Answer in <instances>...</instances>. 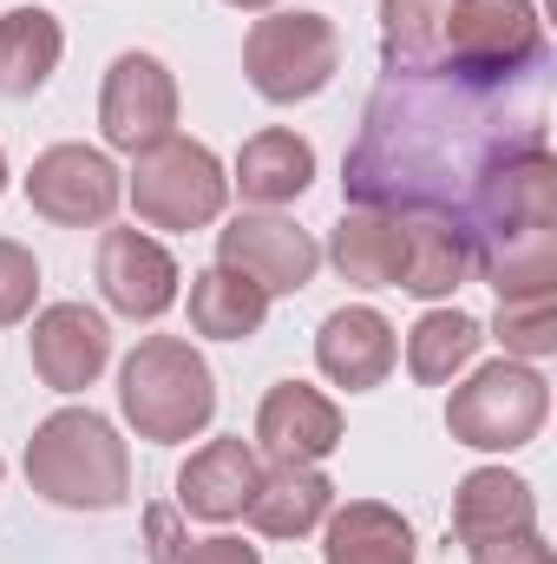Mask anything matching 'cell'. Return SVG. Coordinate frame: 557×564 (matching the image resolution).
I'll list each match as a JSON object with an SVG mask.
<instances>
[{"mask_svg": "<svg viewBox=\"0 0 557 564\" xmlns=\"http://www.w3.org/2000/svg\"><path fill=\"white\" fill-rule=\"evenodd\" d=\"M472 237V270L499 295H532L557 282V164L545 126L485 158L459 210Z\"/></svg>", "mask_w": 557, "mask_h": 564, "instance_id": "obj_1", "label": "cell"}, {"mask_svg": "<svg viewBox=\"0 0 557 564\" xmlns=\"http://www.w3.org/2000/svg\"><path fill=\"white\" fill-rule=\"evenodd\" d=\"M26 486L66 512H119L132 499V453L92 408H59L26 440Z\"/></svg>", "mask_w": 557, "mask_h": 564, "instance_id": "obj_2", "label": "cell"}, {"mask_svg": "<svg viewBox=\"0 0 557 564\" xmlns=\"http://www.w3.org/2000/svg\"><path fill=\"white\" fill-rule=\"evenodd\" d=\"M119 408L151 446H177L217 414V375L184 335H144L119 368Z\"/></svg>", "mask_w": 557, "mask_h": 564, "instance_id": "obj_3", "label": "cell"}, {"mask_svg": "<svg viewBox=\"0 0 557 564\" xmlns=\"http://www.w3.org/2000/svg\"><path fill=\"white\" fill-rule=\"evenodd\" d=\"M545 66V20L532 0H459L446 20L439 73L479 93H505L512 79Z\"/></svg>", "mask_w": 557, "mask_h": 564, "instance_id": "obj_4", "label": "cell"}, {"mask_svg": "<svg viewBox=\"0 0 557 564\" xmlns=\"http://www.w3.org/2000/svg\"><path fill=\"white\" fill-rule=\"evenodd\" d=\"M551 414V381L532 361H485L466 388H452L446 401V433L472 453H518L538 440V426Z\"/></svg>", "mask_w": 557, "mask_h": 564, "instance_id": "obj_5", "label": "cell"}, {"mask_svg": "<svg viewBox=\"0 0 557 564\" xmlns=\"http://www.w3.org/2000/svg\"><path fill=\"white\" fill-rule=\"evenodd\" d=\"M125 197H132V210L151 230H204V224L223 217L230 177H223V164H217L210 144L164 139V144H151V151H139Z\"/></svg>", "mask_w": 557, "mask_h": 564, "instance_id": "obj_6", "label": "cell"}, {"mask_svg": "<svg viewBox=\"0 0 557 564\" xmlns=\"http://www.w3.org/2000/svg\"><path fill=\"white\" fill-rule=\"evenodd\" d=\"M243 73L256 99L302 106L341 73V33L328 13H263L243 40Z\"/></svg>", "mask_w": 557, "mask_h": 564, "instance_id": "obj_7", "label": "cell"}, {"mask_svg": "<svg viewBox=\"0 0 557 564\" xmlns=\"http://www.w3.org/2000/svg\"><path fill=\"white\" fill-rule=\"evenodd\" d=\"M99 132L112 151H151L177 139V79L157 53H119L99 93Z\"/></svg>", "mask_w": 557, "mask_h": 564, "instance_id": "obj_8", "label": "cell"}, {"mask_svg": "<svg viewBox=\"0 0 557 564\" xmlns=\"http://www.w3.org/2000/svg\"><path fill=\"white\" fill-rule=\"evenodd\" d=\"M125 197V177L106 151L92 144H53L33 158L26 171V204L46 217V224H66V230H86V224H106Z\"/></svg>", "mask_w": 557, "mask_h": 564, "instance_id": "obj_9", "label": "cell"}, {"mask_svg": "<svg viewBox=\"0 0 557 564\" xmlns=\"http://www.w3.org/2000/svg\"><path fill=\"white\" fill-rule=\"evenodd\" d=\"M217 263L237 270L243 282H256L263 295H295L308 289L321 270V250L308 230H295L276 210H243L217 230Z\"/></svg>", "mask_w": 557, "mask_h": 564, "instance_id": "obj_10", "label": "cell"}, {"mask_svg": "<svg viewBox=\"0 0 557 564\" xmlns=\"http://www.w3.org/2000/svg\"><path fill=\"white\" fill-rule=\"evenodd\" d=\"M387 210L401 217V282L394 289L439 302L472 276V237H466L459 210H446V204H387Z\"/></svg>", "mask_w": 557, "mask_h": 564, "instance_id": "obj_11", "label": "cell"}, {"mask_svg": "<svg viewBox=\"0 0 557 564\" xmlns=\"http://www.w3.org/2000/svg\"><path fill=\"white\" fill-rule=\"evenodd\" d=\"M26 348H33V375H40L53 394H79V388H92V381L106 375V361H112V328H106V315L86 308V302H53V308L33 315Z\"/></svg>", "mask_w": 557, "mask_h": 564, "instance_id": "obj_12", "label": "cell"}, {"mask_svg": "<svg viewBox=\"0 0 557 564\" xmlns=\"http://www.w3.org/2000/svg\"><path fill=\"white\" fill-rule=\"evenodd\" d=\"M256 440L276 466H321L341 446V408L308 381H276L256 408Z\"/></svg>", "mask_w": 557, "mask_h": 564, "instance_id": "obj_13", "label": "cell"}, {"mask_svg": "<svg viewBox=\"0 0 557 564\" xmlns=\"http://www.w3.org/2000/svg\"><path fill=\"white\" fill-rule=\"evenodd\" d=\"M315 361H321V375H328L335 388L368 394V388H381V381L394 375V361H401L394 322H387L381 308H368V302H348V308H335V315L321 322Z\"/></svg>", "mask_w": 557, "mask_h": 564, "instance_id": "obj_14", "label": "cell"}, {"mask_svg": "<svg viewBox=\"0 0 557 564\" xmlns=\"http://www.w3.org/2000/svg\"><path fill=\"white\" fill-rule=\"evenodd\" d=\"M99 289L119 315L132 322H157L177 302V263L157 237L144 230H106L99 237Z\"/></svg>", "mask_w": 557, "mask_h": 564, "instance_id": "obj_15", "label": "cell"}, {"mask_svg": "<svg viewBox=\"0 0 557 564\" xmlns=\"http://www.w3.org/2000/svg\"><path fill=\"white\" fill-rule=\"evenodd\" d=\"M256 479H263V466H256L250 440H230V433H223V440H204V446L184 459V473H177V506H184L190 519L230 525V519H243Z\"/></svg>", "mask_w": 557, "mask_h": 564, "instance_id": "obj_16", "label": "cell"}, {"mask_svg": "<svg viewBox=\"0 0 557 564\" xmlns=\"http://www.w3.org/2000/svg\"><path fill=\"white\" fill-rule=\"evenodd\" d=\"M538 525V492L505 473V466H479L459 479L452 492V532L472 545V539H505V532H532Z\"/></svg>", "mask_w": 557, "mask_h": 564, "instance_id": "obj_17", "label": "cell"}, {"mask_svg": "<svg viewBox=\"0 0 557 564\" xmlns=\"http://www.w3.org/2000/svg\"><path fill=\"white\" fill-rule=\"evenodd\" d=\"M328 263L341 282L361 289H394L401 282V217L387 204H354L335 230H328Z\"/></svg>", "mask_w": 557, "mask_h": 564, "instance_id": "obj_18", "label": "cell"}, {"mask_svg": "<svg viewBox=\"0 0 557 564\" xmlns=\"http://www.w3.org/2000/svg\"><path fill=\"white\" fill-rule=\"evenodd\" d=\"M230 184L243 191V204L282 210V204H295L315 184V144L282 132V126L276 132H256V139H243V151H237V177Z\"/></svg>", "mask_w": 557, "mask_h": 564, "instance_id": "obj_19", "label": "cell"}, {"mask_svg": "<svg viewBox=\"0 0 557 564\" xmlns=\"http://www.w3.org/2000/svg\"><path fill=\"white\" fill-rule=\"evenodd\" d=\"M243 512L263 539H302L335 512V486H328L321 466H270Z\"/></svg>", "mask_w": 557, "mask_h": 564, "instance_id": "obj_20", "label": "cell"}, {"mask_svg": "<svg viewBox=\"0 0 557 564\" xmlns=\"http://www.w3.org/2000/svg\"><path fill=\"white\" fill-rule=\"evenodd\" d=\"M66 53V26L46 7H7L0 13V99H33Z\"/></svg>", "mask_w": 557, "mask_h": 564, "instance_id": "obj_21", "label": "cell"}, {"mask_svg": "<svg viewBox=\"0 0 557 564\" xmlns=\"http://www.w3.org/2000/svg\"><path fill=\"white\" fill-rule=\"evenodd\" d=\"M328 564H414V525L381 506V499H348L341 512H328Z\"/></svg>", "mask_w": 557, "mask_h": 564, "instance_id": "obj_22", "label": "cell"}, {"mask_svg": "<svg viewBox=\"0 0 557 564\" xmlns=\"http://www.w3.org/2000/svg\"><path fill=\"white\" fill-rule=\"evenodd\" d=\"M452 7L459 0H381V59H387V73H401V79L439 73Z\"/></svg>", "mask_w": 557, "mask_h": 564, "instance_id": "obj_23", "label": "cell"}, {"mask_svg": "<svg viewBox=\"0 0 557 564\" xmlns=\"http://www.w3.org/2000/svg\"><path fill=\"white\" fill-rule=\"evenodd\" d=\"M263 322H270V295L256 282H243L223 263H210V270L190 276V328L197 335H210V341H250Z\"/></svg>", "mask_w": 557, "mask_h": 564, "instance_id": "obj_24", "label": "cell"}, {"mask_svg": "<svg viewBox=\"0 0 557 564\" xmlns=\"http://www.w3.org/2000/svg\"><path fill=\"white\" fill-rule=\"evenodd\" d=\"M479 341H485V328L466 308H426L407 328V375H414L419 388H446L479 355Z\"/></svg>", "mask_w": 557, "mask_h": 564, "instance_id": "obj_25", "label": "cell"}, {"mask_svg": "<svg viewBox=\"0 0 557 564\" xmlns=\"http://www.w3.org/2000/svg\"><path fill=\"white\" fill-rule=\"evenodd\" d=\"M499 341L512 361H538L557 348V289H532V295H499V315H492Z\"/></svg>", "mask_w": 557, "mask_h": 564, "instance_id": "obj_26", "label": "cell"}, {"mask_svg": "<svg viewBox=\"0 0 557 564\" xmlns=\"http://www.w3.org/2000/svg\"><path fill=\"white\" fill-rule=\"evenodd\" d=\"M33 295H40V263H33V250L13 243V237H0V328L26 322V315H33Z\"/></svg>", "mask_w": 557, "mask_h": 564, "instance_id": "obj_27", "label": "cell"}, {"mask_svg": "<svg viewBox=\"0 0 557 564\" xmlns=\"http://www.w3.org/2000/svg\"><path fill=\"white\" fill-rule=\"evenodd\" d=\"M466 552H472V564H557V552L538 539V525L532 532H505V539H472Z\"/></svg>", "mask_w": 557, "mask_h": 564, "instance_id": "obj_28", "label": "cell"}, {"mask_svg": "<svg viewBox=\"0 0 557 564\" xmlns=\"http://www.w3.org/2000/svg\"><path fill=\"white\" fill-rule=\"evenodd\" d=\"M177 564H263V552L256 545H243V539H197V545H184L177 552Z\"/></svg>", "mask_w": 557, "mask_h": 564, "instance_id": "obj_29", "label": "cell"}, {"mask_svg": "<svg viewBox=\"0 0 557 564\" xmlns=\"http://www.w3.org/2000/svg\"><path fill=\"white\" fill-rule=\"evenodd\" d=\"M144 525H151V564H177V552H184V539H177V519H171V512H151Z\"/></svg>", "mask_w": 557, "mask_h": 564, "instance_id": "obj_30", "label": "cell"}, {"mask_svg": "<svg viewBox=\"0 0 557 564\" xmlns=\"http://www.w3.org/2000/svg\"><path fill=\"white\" fill-rule=\"evenodd\" d=\"M230 7H243V13H270L276 0H230Z\"/></svg>", "mask_w": 557, "mask_h": 564, "instance_id": "obj_31", "label": "cell"}, {"mask_svg": "<svg viewBox=\"0 0 557 564\" xmlns=\"http://www.w3.org/2000/svg\"><path fill=\"white\" fill-rule=\"evenodd\" d=\"M0 191H7V151H0Z\"/></svg>", "mask_w": 557, "mask_h": 564, "instance_id": "obj_32", "label": "cell"}, {"mask_svg": "<svg viewBox=\"0 0 557 564\" xmlns=\"http://www.w3.org/2000/svg\"><path fill=\"white\" fill-rule=\"evenodd\" d=\"M0 473H7V466H0Z\"/></svg>", "mask_w": 557, "mask_h": 564, "instance_id": "obj_33", "label": "cell"}]
</instances>
